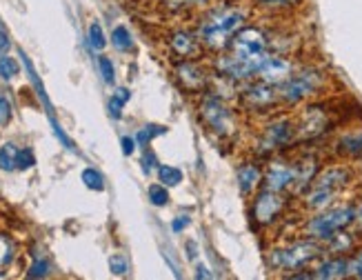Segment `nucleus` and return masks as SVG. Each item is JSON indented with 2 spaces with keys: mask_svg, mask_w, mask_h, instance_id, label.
I'll return each mask as SVG.
<instances>
[{
  "mask_svg": "<svg viewBox=\"0 0 362 280\" xmlns=\"http://www.w3.org/2000/svg\"><path fill=\"white\" fill-rule=\"evenodd\" d=\"M256 16L249 7V0H214V3L194 16V29L207 49V54L225 52L233 36Z\"/></svg>",
  "mask_w": 362,
  "mask_h": 280,
  "instance_id": "f257e3e1",
  "label": "nucleus"
},
{
  "mask_svg": "<svg viewBox=\"0 0 362 280\" xmlns=\"http://www.w3.org/2000/svg\"><path fill=\"white\" fill-rule=\"evenodd\" d=\"M196 118L200 122L202 132L207 134L216 145L229 147L240 138L245 116L240 114V109L235 107V103L220 98L211 91H204L202 96L196 98Z\"/></svg>",
  "mask_w": 362,
  "mask_h": 280,
  "instance_id": "f03ea898",
  "label": "nucleus"
},
{
  "mask_svg": "<svg viewBox=\"0 0 362 280\" xmlns=\"http://www.w3.org/2000/svg\"><path fill=\"white\" fill-rule=\"evenodd\" d=\"M354 221H356L354 198H342L336 205L327 209L296 218V221L282 227V231H285V236H305V238H311L325 245L329 238H334L336 233L351 229Z\"/></svg>",
  "mask_w": 362,
  "mask_h": 280,
  "instance_id": "7ed1b4c3",
  "label": "nucleus"
},
{
  "mask_svg": "<svg viewBox=\"0 0 362 280\" xmlns=\"http://www.w3.org/2000/svg\"><path fill=\"white\" fill-rule=\"evenodd\" d=\"M325 256L322 243L305 236H282L264 249V267L272 276L287 278L293 272L309 269Z\"/></svg>",
  "mask_w": 362,
  "mask_h": 280,
  "instance_id": "20e7f679",
  "label": "nucleus"
},
{
  "mask_svg": "<svg viewBox=\"0 0 362 280\" xmlns=\"http://www.w3.org/2000/svg\"><path fill=\"white\" fill-rule=\"evenodd\" d=\"M334 76L318 62H300L296 71L278 87L280 107L285 112H296L311 100L322 98L332 87Z\"/></svg>",
  "mask_w": 362,
  "mask_h": 280,
  "instance_id": "39448f33",
  "label": "nucleus"
},
{
  "mask_svg": "<svg viewBox=\"0 0 362 280\" xmlns=\"http://www.w3.org/2000/svg\"><path fill=\"white\" fill-rule=\"evenodd\" d=\"M247 205L249 225L256 233H272L282 229L289 221H296V198L289 194H280L274 189H260L251 196Z\"/></svg>",
  "mask_w": 362,
  "mask_h": 280,
  "instance_id": "423d86ee",
  "label": "nucleus"
},
{
  "mask_svg": "<svg viewBox=\"0 0 362 280\" xmlns=\"http://www.w3.org/2000/svg\"><path fill=\"white\" fill-rule=\"evenodd\" d=\"M298 147V127L293 112H278L269 118L260 120V127L254 134L249 145V153L260 161L272 158L276 153L291 151Z\"/></svg>",
  "mask_w": 362,
  "mask_h": 280,
  "instance_id": "0eeeda50",
  "label": "nucleus"
},
{
  "mask_svg": "<svg viewBox=\"0 0 362 280\" xmlns=\"http://www.w3.org/2000/svg\"><path fill=\"white\" fill-rule=\"evenodd\" d=\"M293 116L298 127V145H318L336 129L334 107H329V103L322 98L298 107Z\"/></svg>",
  "mask_w": 362,
  "mask_h": 280,
  "instance_id": "6e6552de",
  "label": "nucleus"
},
{
  "mask_svg": "<svg viewBox=\"0 0 362 280\" xmlns=\"http://www.w3.org/2000/svg\"><path fill=\"white\" fill-rule=\"evenodd\" d=\"M235 107L240 109V114L251 120H264L278 112H282L280 98H278V87L267 85L258 78L249 83H243L238 89V96H235Z\"/></svg>",
  "mask_w": 362,
  "mask_h": 280,
  "instance_id": "1a4fd4ad",
  "label": "nucleus"
},
{
  "mask_svg": "<svg viewBox=\"0 0 362 280\" xmlns=\"http://www.w3.org/2000/svg\"><path fill=\"white\" fill-rule=\"evenodd\" d=\"M171 78H174L176 87L187 93V96L198 98L202 96L204 91L209 89L211 83V65H209V58H202V60H171Z\"/></svg>",
  "mask_w": 362,
  "mask_h": 280,
  "instance_id": "9d476101",
  "label": "nucleus"
},
{
  "mask_svg": "<svg viewBox=\"0 0 362 280\" xmlns=\"http://www.w3.org/2000/svg\"><path fill=\"white\" fill-rule=\"evenodd\" d=\"M262 187L274 189L280 194L293 196L296 187V163H293V149L276 153L264 161V174H262Z\"/></svg>",
  "mask_w": 362,
  "mask_h": 280,
  "instance_id": "9b49d317",
  "label": "nucleus"
},
{
  "mask_svg": "<svg viewBox=\"0 0 362 280\" xmlns=\"http://www.w3.org/2000/svg\"><path fill=\"white\" fill-rule=\"evenodd\" d=\"M163 42H165V49H167L171 60H202V58H209V54L202 47L194 27L178 25L174 29H169L165 34Z\"/></svg>",
  "mask_w": 362,
  "mask_h": 280,
  "instance_id": "f8f14e48",
  "label": "nucleus"
},
{
  "mask_svg": "<svg viewBox=\"0 0 362 280\" xmlns=\"http://www.w3.org/2000/svg\"><path fill=\"white\" fill-rule=\"evenodd\" d=\"M358 182V169L356 163H347V161H325V165L320 167L318 176L313 178L311 185L325 187V189H332L340 196H347L349 189H354Z\"/></svg>",
  "mask_w": 362,
  "mask_h": 280,
  "instance_id": "ddd939ff",
  "label": "nucleus"
},
{
  "mask_svg": "<svg viewBox=\"0 0 362 280\" xmlns=\"http://www.w3.org/2000/svg\"><path fill=\"white\" fill-rule=\"evenodd\" d=\"M307 0H249L256 18L267 23H285L305 7Z\"/></svg>",
  "mask_w": 362,
  "mask_h": 280,
  "instance_id": "4468645a",
  "label": "nucleus"
},
{
  "mask_svg": "<svg viewBox=\"0 0 362 280\" xmlns=\"http://www.w3.org/2000/svg\"><path fill=\"white\" fill-rule=\"evenodd\" d=\"M262 174H264V161L256 158L251 153H247L235 165V185H238V192L245 200H249L262 187Z\"/></svg>",
  "mask_w": 362,
  "mask_h": 280,
  "instance_id": "2eb2a0df",
  "label": "nucleus"
},
{
  "mask_svg": "<svg viewBox=\"0 0 362 280\" xmlns=\"http://www.w3.org/2000/svg\"><path fill=\"white\" fill-rule=\"evenodd\" d=\"M300 65L298 56H285V54H272L262 62V67L258 71V81L280 87L287 78L296 71V67Z\"/></svg>",
  "mask_w": 362,
  "mask_h": 280,
  "instance_id": "dca6fc26",
  "label": "nucleus"
},
{
  "mask_svg": "<svg viewBox=\"0 0 362 280\" xmlns=\"http://www.w3.org/2000/svg\"><path fill=\"white\" fill-rule=\"evenodd\" d=\"M329 156L347 163H360L362 161V129H347L340 132L329 147Z\"/></svg>",
  "mask_w": 362,
  "mask_h": 280,
  "instance_id": "f3484780",
  "label": "nucleus"
},
{
  "mask_svg": "<svg viewBox=\"0 0 362 280\" xmlns=\"http://www.w3.org/2000/svg\"><path fill=\"white\" fill-rule=\"evenodd\" d=\"M313 280H344L349 278V256L325 254L311 267Z\"/></svg>",
  "mask_w": 362,
  "mask_h": 280,
  "instance_id": "a211bd4d",
  "label": "nucleus"
},
{
  "mask_svg": "<svg viewBox=\"0 0 362 280\" xmlns=\"http://www.w3.org/2000/svg\"><path fill=\"white\" fill-rule=\"evenodd\" d=\"M362 243V238L351 229H344L340 233H336L334 238H329L322 247H325V254H336V256H349L354 249Z\"/></svg>",
  "mask_w": 362,
  "mask_h": 280,
  "instance_id": "6ab92c4d",
  "label": "nucleus"
},
{
  "mask_svg": "<svg viewBox=\"0 0 362 280\" xmlns=\"http://www.w3.org/2000/svg\"><path fill=\"white\" fill-rule=\"evenodd\" d=\"M21 58H23L25 71H27V76H29V83H31V87H34V91H36V98H38L40 105L45 107V112H47V116H49V120L56 118L54 105H52L49 96H47V89H45V85H42V81H40V76H38V71H36V67H34V62H31V58H29L23 49H21Z\"/></svg>",
  "mask_w": 362,
  "mask_h": 280,
  "instance_id": "aec40b11",
  "label": "nucleus"
},
{
  "mask_svg": "<svg viewBox=\"0 0 362 280\" xmlns=\"http://www.w3.org/2000/svg\"><path fill=\"white\" fill-rule=\"evenodd\" d=\"M16 258H18V243L13 240L11 233L0 231V278L16 262Z\"/></svg>",
  "mask_w": 362,
  "mask_h": 280,
  "instance_id": "412c9836",
  "label": "nucleus"
},
{
  "mask_svg": "<svg viewBox=\"0 0 362 280\" xmlns=\"http://www.w3.org/2000/svg\"><path fill=\"white\" fill-rule=\"evenodd\" d=\"M109 42L118 52V54H132L136 52V40L132 36V31L124 25H116L112 29V36H109Z\"/></svg>",
  "mask_w": 362,
  "mask_h": 280,
  "instance_id": "4be33fe9",
  "label": "nucleus"
},
{
  "mask_svg": "<svg viewBox=\"0 0 362 280\" xmlns=\"http://www.w3.org/2000/svg\"><path fill=\"white\" fill-rule=\"evenodd\" d=\"M49 274H52V262H49V258H47V254L45 252H31V262H29L25 276L31 280H38V278H47Z\"/></svg>",
  "mask_w": 362,
  "mask_h": 280,
  "instance_id": "5701e85b",
  "label": "nucleus"
},
{
  "mask_svg": "<svg viewBox=\"0 0 362 280\" xmlns=\"http://www.w3.org/2000/svg\"><path fill=\"white\" fill-rule=\"evenodd\" d=\"M156 174H158V182H163L165 187H178L185 180L182 169L176 165H158Z\"/></svg>",
  "mask_w": 362,
  "mask_h": 280,
  "instance_id": "b1692460",
  "label": "nucleus"
},
{
  "mask_svg": "<svg viewBox=\"0 0 362 280\" xmlns=\"http://www.w3.org/2000/svg\"><path fill=\"white\" fill-rule=\"evenodd\" d=\"M167 134V127L165 124H145V127H140L138 132H136V143H138V147H149L151 143H153V138H158V136H165Z\"/></svg>",
  "mask_w": 362,
  "mask_h": 280,
  "instance_id": "393cba45",
  "label": "nucleus"
},
{
  "mask_svg": "<svg viewBox=\"0 0 362 280\" xmlns=\"http://www.w3.org/2000/svg\"><path fill=\"white\" fill-rule=\"evenodd\" d=\"M18 151L21 147L7 140L0 145V169L3 171H16V163H18Z\"/></svg>",
  "mask_w": 362,
  "mask_h": 280,
  "instance_id": "a878e982",
  "label": "nucleus"
},
{
  "mask_svg": "<svg viewBox=\"0 0 362 280\" xmlns=\"http://www.w3.org/2000/svg\"><path fill=\"white\" fill-rule=\"evenodd\" d=\"M87 42H89L91 49L98 52V54L109 45V38L105 36V29H103V25L98 21L89 23V27H87Z\"/></svg>",
  "mask_w": 362,
  "mask_h": 280,
  "instance_id": "bb28decb",
  "label": "nucleus"
},
{
  "mask_svg": "<svg viewBox=\"0 0 362 280\" xmlns=\"http://www.w3.org/2000/svg\"><path fill=\"white\" fill-rule=\"evenodd\" d=\"M16 76H21V62L9 54L0 56V81L11 83Z\"/></svg>",
  "mask_w": 362,
  "mask_h": 280,
  "instance_id": "cd10ccee",
  "label": "nucleus"
},
{
  "mask_svg": "<svg viewBox=\"0 0 362 280\" xmlns=\"http://www.w3.org/2000/svg\"><path fill=\"white\" fill-rule=\"evenodd\" d=\"M81 180L91 192H105V176L96 167H85L83 174H81Z\"/></svg>",
  "mask_w": 362,
  "mask_h": 280,
  "instance_id": "c85d7f7f",
  "label": "nucleus"
},
{
  "mask_svg": "<svg viewBox=\"0 0 362 280\" xmlns=\"http://www.w3.org/2000/svg\"><path fill=\"white\" fill-rule=\"evenodd\" d=\"M147 196H149V202L153 207H167L169 205V187H165L163 182H153L149 185V189H147Z\"/></svg>",
  "mask_w": 362,
  "mask_h": 280,
  "instance_id": "c756f323",
  "label": "nucleus"
},
{
  "mask_svg": "<svg viewBox=\"0 0 362 280\" xmlns=\"http://www.w3.org/2000/svg\"><path fill=\"white\" fill-rule=\"evenodd\" d=\"M98 71H100V78H103L105 85H114L116 83V65H114V60L109 56L98 58Z\"/></svg>",
  "mask_w": 362,
  "mask_h": 280,
  "instance_id": "7c9ffc66",
  "label": "nucleus"
},
{
  "mask_svg": "<svg viewBox=\"0 0 362 280\" xmlns=\"http://www.w3.org/2000/svg\"><path fill=\"white\" fill-rule=\"evenodd\" d=\"M349 278L362 280V243L349 254Z\"/></svg>",
  "mask_w": 362,
  "mask_h": 280,
  "instance_id": "2f4dec72",
  "label": "nucleus"
},
{
  "mask_svg": "<svg viewBox=\"0 0 362 280\" xmlns=\"http://www.w3.org/2000/svg\"><path fill=\"white\" fill-rule=\"evenodd\" d=\"M109 272L114 276H127L129 272V260L124 254H112L109 256Z\"/></svg>",
  "mask_w": 362,
  "mask_h": 280,
  "instance_id": "473e14b6",
  "label": "nucleus"
},
{
  "mask_svg": "<svg viewBox=\"0 0 362 280\" xmlns=\"http://www.w3.org/2000/svg\"><path fill=\"white\" fill-rule=\"evenodd\" d=\"M36 165V153L31 147H21L18 151V163H16V171H29Z\"/></svg>",
  "mask_w": 362,
  "mask_h": 280,
  "instance_id": "72a5a7b5",
  "label": "nucleus"
},
{
  "mask_svg": "<svg viewBox=\"0 0 362 280\" xmlns=\"http://www.w3.org/2000/svg\"><path fill=\"white\" fill-rule=\"evenodd\" d=\"M11 120H13V105L5 93L0 91V127H7Z\"/></svg>",
  "mask_w": 362,
  "mask_h": 280,
  "instance_id": "f704fd0d",
  "label": "nucleus"
},
{
  "mask_svg": "<svg viewBox=\"0 0 362 280\" xmlns=\"http://www.w3.org/2000/svg\"><path fill=\"white\" fill-rule=\"evenodd\" d=\"M140 165H143V171L145 174H151L153 169H158V156H156V151L153 149H149V147H145L143 149V156H140Z\"/></svg>",
  "mask_w": 362,
  "mask_h": 280,
  "instance_id": "c9c22d12",
  "label": "nucleus"
},
{
  "mask_svg": "<svg viewBox=\"0 0 362 280\" xmlns=\"http://www.w3.org/2000/svg\"><path fill=\"white\" fill-rule=\"evenodd\" d=\"M180 3L185 5V9L189 11V16H192V21H194V16L200 13L202 9H207L214 0H180Z\"/></svg>",
  "mask_w": 362,
  "mask_h": 280,
  "instance_id": "e433bc0d",
  "label": "nucleus"
},
{
  "mask_svg": "<svg viewBox=\"0 0 362 280\" xmlns=\"http://www.w3.org/2000/svg\"><path fill=\"white\" fill-rule=\"evenodd\" d=\"M354 207H356V221H354V231L362 238V192L354 196Z\"/></svg>",
  "mask_w": 362,
  "mask_h": 280,
  "instance_id": "4c0bfd02",
  "label": "nucleus"
},
{
  "mask_svg": "<svg viewBox=\"0 0 362 280\" xmlns=\"http://www.w3.org/2000/svg\"><path fill=\"white\" fill-rule=\"evenodd\" d=\"M122 109H124V103H120L116 96L109 98V103H107V112H109V116H112L114 120H120V118H122Z\"/></svg>",
  "mask_w": 362,
  "mask_h": 280,
  "instance_id": "58836bf2",
  "label": "nucleus"
},
{
  "mask_svg": "<svg viewBox=\"0 0 362 280\" xmlns=\"http://www.w3.org/2000/svg\"><path fill=\"white\" fill-rule=\"evenodd\" d=\"M189 225H192V218L185 216V214L171 218V231H174V233H182Z\"/></svg>",
  "mask_w": 362,
  "mask_h": 280,
  "instance_id": "ea45409f",
  "label": "nucleus"
},
{
  "mask_svg": "<svg viewBox=\"0 0 362 280\" xmlns=\"http://www.w3.org/2000/svg\"><path fill=\"white\" fill-rule=\"evenodd\" d=\"M9 49H11V36H9L7 27L0 23V56L9 54Z\"/></svg>",
  "mask_w": 362,
  "mask_h": 280,
  "instance_id": "a19ab883",
  "label": "nucleus"
},
{
  "mask_svg": "<svg viewBox=\"0 0 362 280\" xmlns=\"http://www.w3.org/2000/svg\"><path fill=\"white\" fill-rule=\"evenodd\" d=\"M120 147H122V153H124V156H132V153L136 151L138 143H136V138H134V136H122V138H120Z\"/></svg>",
  "mask_w": 362,
  "mask_h": 280,
  "instance_id": "79ce46f5",
  "label": "nucleus"
},
{
  "mask_svg": "<svg viewBox=\"0 0 362 280\" xmlns=\"http://www.w3.org/2000/svg\"><path fill=\"white\" fill-rule=\"evenodd\" d=\"M112 96H116L120 103H124V105H127L129 100H132V89L129 87H116L114 89V93H112Z\"/></svg>",
  "mask_w": 362,
  "mask_h": 280,
  "instance_id": "37998d69",
  "label": "nucleus"
},
{
  "mask_svg": "<svg viewBox=\"0 0 362 280\" xmlns=\"http://www.w3.org/2000/svg\"><path fill=\"white\" fill-rule=\"evenodd\" d=\"M185 252H187V258H189V260H196V256H198V247H196V243H194V240H187Z\"/></svg>",
  "mask_w": 362,
  "mask_h": 280,
  "instance_id": "c03bdc74",
  "label": "nucleus"
},
{
  "mask_svg": "<svg viewBox=\"0 0 362 280\" xmlns=\"http://www.w3.org/2000/svg\"><path fill=\"white\" fill-rule=\"evenodd\" d=\"M196 278H214V274H211V269L207 267V264H196V274H194Z\"/></svg>",
  "mask_w": 362,
  "mask_h": 280,
  "instance_id": "a18cd8bd",
  "label": "nucleus"
}]
</instances>
